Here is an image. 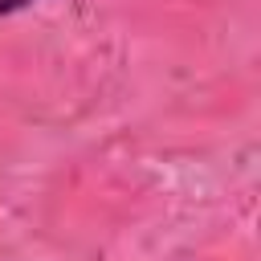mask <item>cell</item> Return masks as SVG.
<instances>
[{
	"instance_id": "obj_1",
	"label": "cell",
	"mask_w": 261,
	"mask_h": 261,
	"mask_svg": "<svg viewBox=\"0 0 261 261\" xmlns=\"http://www.w3.org/2000/svg\"><path fill=\"white\" fill-rule=\"evenodd\" d=\"M29 4H37V0H0V16H12L20 8H29Z\"/></svg>"
}]
</instances>
